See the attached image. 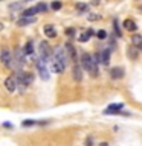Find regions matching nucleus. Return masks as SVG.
Returning a JSON list of instances; mask_svg holds the SVG:
<instances>
[{"instance_id":"obj_1","label":"nucleus","mask_w":142,"mask_h":146,"mask_svg":"<svg viewBox=\"0 0 142 146\" xmlns=\"http://www.w3.org/2000/svg\"><path fill=\"white\" fill-rule=\"evenodd\" d=\"M81 64L92 76H98V62H96L95 56H92L90 53H82Z\"/></svg>"},{"instance_id":"obj_2","label":"nucleus","mask_w":142,"mask_h":146,"mask_svg":"<svg viewBox=\"0 0 142 146\" xmlns=\"http://www.w3.org/2000/svg\"><path fill=\"white\" fill-rule=\"evenodd\" d=\"M37 68H38V73L41 76L43 81H48L49 79V70L46 68V64H44V59L43 58H38L37 59Z\"/></svg>"},{"instance_id":"obj_3","label":"nucleus","mask_w":142,"mask_h":146,"mask_svg":"<svg viewBox=\"0 0 142 146\" xmlns=\"http://www.w3.org/2000/svg\"><path fill=\"white\" fill-rule=\"evenodd\" d=\"M50 55H52V47L49 46L48 41H41L40 43V56L46 61V59L50 58Z\"/></svg>"},{"instance_id":"obj_4","label":"nucleus","mask_w":142,"mask_h":146,"mask_svg":"<svg viewBox=\"0 0 142 146\" xmlns=\"http://www.w3.org/2000/svg\"><path fill=\"white\" fill-rule=\"evenodd\" d=\"M5 87H6L8 91H14L17 88V78L15 76H8L5 79Z\"/></svg>"},{"instance_id":"obj_5","label":"nucleus","mask_w":142,"mask_h":146,"mask_svg":"<svg viewBox=\"0 0 142 146\" xmlns=\"http://www.w3.org/2000/svg\"><path fill=\"white\" fill-rule=\"evenodd\" d=\"M55 59H58V61H61L63 64H67V55H66V49H57L55 50V56H54Z\"/></svg>"},{"instance_id":"obj_6","label":"nucleus","mask_w":142,"mask_h":146,"mask_svg":"<svg viewBox=\"0 0 142 146\" xmlns=\"http://www.w3.org/2000/svg\"><path fill=\"white\" fill-rule=\"evenodd\" d=\"M52 72H55V73H63L64 72V68H66V64H63L61 61H58V59H52Z\"/></svg>"},{"instance_id":"obj_7","label":"nucleus","mask_w":142,"mask_h":146,"mask_svg":"<svg viewBox=\"0 0 142 146\" xmlns=\"http://www.w3.org/2000/svg\"><path fill=\"white\" fill-rule=\"evenodd\" d=\"M122 107H124L122 104H112V105H109L107 110H104V114H116L121 111Z\"/></svg>"},{"instance_id":"obj_8","label":"nucleus","mask_w":142,"mask_h":146,"mask_svg":"<svg viewBox=\"0 0 142 146\" xmlns=\"http://www.w3.org/2000/svg\"><path fill=\"white\" fill-rule=\"evenodd\" d=\"M2 61L5 66H11V61H12V53L9 52L8 49H5L2 52Z\"/></svg>"},{"instance_id":"obj_9","label":"nucleus","mask_w":142,"mask_h":146,"mask_svg":"<svg viewBox=\"0 0 142 146\" xmlns=\"http://www.w3.org/2000/svg\"><path fill=\"white\" fill-rule=\"evenodd\" d=\"M99 55H101V64L109 66V62H110V49H104Z\"/></svg>"},{"instance_id":"obj_10","label":"nucleus","mask_w":142,"mask_h":146,"mask_svg":"<svg viewBox=\"0 0 142 146\" xmlns=\"http://www.w3.org/2000/svg\"><path fill=\"white\" fill-rule=\"evenodd\" d=\"M37 18L35 17H21L20 20L17 21L18 26H27V25H32V23H35Z\"/></svg>"},{"instance_id":"obj_11","label":"nucleus","mask_w":142,"mask_h":146,"mask_svg":"<svg viewBox=\"0 0 142 146\" xmlns=\"http://www.w3.org/2000/svg\"><path fill=\"white\" fill-rule=\"evenodd\" d=\"M110 76H112L113 79H121L124 76V70L121 67H115V68H112V72H110Z\"/></svg>"},{"instance_id":"obj_12","label":"nucleus","mask_w":142,"mask_h":146,"mask_svg":"<svg viewBox=\"0 0 142 146\" xmlns=\"http://www.w3.org/2000/svg\"><path fill=\"white\" fill-rule=\"evenodd\" d=\"M44 34H46V36H49V38H55V36H57V31H55V27L52 25H46L44 26Z\"/></svg>"},{"instance_id":"obj_13","label":"nucleus","mask_w":142,"mask_h":146,"mask_svg":"<svg viewBox=\"0 0 142 146\" xmlns=\"http://www.w3.org/2000/svg\"><path fill=\"white\" fill-rule=\"evenodd\" d=\"M131 43L137 50H142V36L141 35H133L131 36Z\"/></svg>"},{"instance_id":"obj_14","label":"nucleus","mask_w":142,"mask_h":146,"mask_svg":"<svg viewBox=\"0 0 142 146\" xmlns=\"http://www.w3.org/2000/svg\"><path fill=\"white\" fill-rule=\"evenodd\" d=\"M124 27H125V29L127 31H136L137 29V26H136V23L135 21H133V20H130V18H127V20L125 21H124Z\"/></svg>"},{"instance_id":"obj_15","label":"nucleus","mask_w":142,"mask_h":146,"mask_svg":"<svg viewBox=\"0 0 142 146\" xmlns=\"http://www.w3.org/2000/svg\"><path fill=\"white\" fill-rule=\"evenodd\" d=\"M66 52L69 53V56H70L72 61H76V52H75V47H73L72 44H66Z\"/></svg>"},{"instance_id":"obj_16","label":"nucleus","mask_w":142,"mask_h":146,"mask_svg":"<svg viewBox=\"0 0 142 146\" xmlns=\"http://www.w3.org/2000/svg\"><path fill=\"white\" fill-rule=\"evenodd\" d=\"M73 78H75V81H81V78H82L81 68L78 64H75V67H73Z\"/></svg>"},{"instance_id":"obj_17","label":"nucleus","mask_w":142,"mask_h":146,"mask_svg":"<svg viewBox=\"0 0 142 146\" xmlns=\"http://www.w3.org/2000/svg\"><path fill=\"white\" fill-rule=\"evenodd\" d=\"M23 52L27 53V55H31L32 52H34V46H32V41H27L26 46H25V49H23Z\"/></svg>"},{"instance_id":"obj_18","label":"nucleus","mask_w":142,"mask_h":146,"mask_svg":"<svg viewBox=\"0 0 142 146\" xmlns=\"http://www.w3.org/2000/svg\"><path fill=\"white\" fill-rule=\"evenodd\" d=\"M37 12L35 8H29V9H25L23 11V17H34V14Z\"/></svg>"},{"instance_id":"obj_19","label":"nucleus","mask_w":142,"mask_h":146,"mask_svg":"<svg viewBox=\"0 0 142 146\" xmlns=\"http://www.w3.org/2000/svg\"><path fill=\"white\" fill-rule=\"evenodd\" d=\"M35 9H37V12H46L48 11V5L46 3H38L35 6Z\"/></svg>"},{"instance_id":"obj_20","label":"nucleus","mask_w":142,"mask_h":146,"mask_svg":"<svg viewBox=\"0 0 142 146\" xmlns=\"http://www.w3.org/2000/svg\"><path fill=\"white\" fill-rule=\"evenodd\" d=\"M25 2H18V3H14V5H9V9H12V11H17V9H21Z\"/></svg>"},{"instance_id":"obj_21","label":"nucleus","mask_w":142,"mask_h":146,"mask_svg":"<svg viewBox=\"0 0 142 146\" xmlns=\"http://www.w3.org/2000/svg\"><path fill=\"white\" fill-rule=\"evenodd\" d=\"M96 36H98L99 40H105V38H107V32H105L104 29H101V31L96 32Z\"/></svg>"},{"instance_id":"obj_22","label":"nucleus","mask_w":142,"mask_h":146,"mask_svg":"<svg viewBox=\"0 0 142 146\" xmlns=\"http://www.w3.org/2000/svg\"><path fill=\"white\" fill-rule=\"evenodd\" d=\"M50 8H52L54 11H58V9H61V2L55 0V2H52V5H50Z\"/></svg>"},{"instance_id":"obj_23","label":"nucleus","mask_w":142,"mask_h":146,"mask_svg":"<svg viewBox=\"0 0 142 146\" xmlns=\"http://www.w3.org/2000/svg\"><path fill=\"white\" fill-rule=\"evenodd\" d=\"M76 9H78V11H81V12H86L87 11V5L86 3H78L76 5Z\"/></svg>"},{"instance_id":"obj_24","label":"nucleus","mask_w":142,"mask_h":146,"mask_svg":"<svg viewBox=\"0 0 142 146\" xmlns=\"http://www.w3.org/2000/svg\"><path fill=\"white\" fill-rule=\"evenodd\" d=\"M89 38H90V34H89V32H84V34L80 36V41H81V43H86Z\"/></svg>"},{"instance_id":"obj_25","label":"nucleus","mask_w":142,"mask_h":146,"mask_svg":"<svg viewBox=\"0 0 142 146\" xmlns=\"http://www.w3.org/2000/svg\"><path fill=\"white\" fill-rule=\"evenodd\" d=\"M128 55H130L131 59H136V49L135 47H130V49H128Z\"/></svg>"},{"instance_id":"obj_26","label":"nucleus","mask_w":142,"mask_h":146,"mask_svg":"<svg viewBox=\"0 0 142 146\" xmlns=\"http://www.w3.org/2000/svg\"><path fill=\"white\" fill-rule=\"evenodd\" d=\"M87 18H89L90 21H95V20H99V15H96V14H89V15H87Z\"/></svg>"},{"instance_id":"obj_27","label":"nucleus","mask_w":142,"mask_h":146,"mask_svg":"<svg viewBox=\"0 0 142 146\" xmlns=\"http://www.w3.org/2000/svg\"><path fill=\"white\" fill-rule=\"evenodd\" d=\"M86 146H93V137H87V140H86Z\"/></svg>"},{"instance_id":"obj_28","label":"nucleus","mask_w":142,"mask_h":146,"mask_svg":"<svg viewBox=\"0 0 142 146\" xmlns=\"http://www.w3.org/2000/svg\"><path fill=\"white\" fill-rule=\"evenodd\" d=\"M113 26H115V32H116V35H118V36H121V31H119L118 21H115V23H113Z\"/></svg>"},{"instance_id":"obj_29","label":"nucleus","mask_w":142,"mask_h":146,"mask_svg":"<svg viewBox=\"0 0 142 146\" xmlns=\"http://www.w3.org/2000/svg\"><path fill=\"white\" fill-rule=\"evenodd\" d=\"M34 120H25V122H23V126H32V125H34Z\"/></svg>"},{"instance_id":"obj_30","label":"nucleus","mask_w":142,"mask_h":146,"mask_svg":"<svg viewBox=\"0 0 142 146\" xmlns=\"http://www.w3.org/2000/svg\"><path fill=\"white\" fill-rule=\"evenodd\" d=\"M66 35L73 36V35H75V29H67V31H66Z\"/></svg>"},{"instance_id":"obj_31","label":"nucleus","mask_w":142,"mask_h":146,"mask_svg":"<svg viewBox=\"0 0 142 146\" xmlns=\"http://www.w3.org/2000/svg\"><path fill=\"white\" fill-rule=\"evenodd\" d=\"M99 146H109V143H105V141H102V143H99Z\"/></svg>"},{"instance_id":"obj_32","label":"nucleus","mask_w":142,"mask_h":146,"mask_svg":"<svg viewBox=\"0 0 142 146\" xmlns=\"http://www.w3.org/2000/svg\"><path fill=\"white\" fill-rule=\"evenodd\" d=\"M3 27H5V26H3V23H0V31H3Z\"/></svg>"},{"instance_id":"obj_33","label":"nucleus","mask_w":142,"mask_h":146,"mask_svg":"<svg viewBox=\"0 0 142 146\" xmlns=\"http://www.w3.org/2000/svg\"><path fill=\"white\" fill-rule=\"evenodd\" d=\"M25 2H31V0H25Z\"/></svg>"},{"instance_id":"obj_34","label":"nucleus","mask_w":142,"mask_h":146,"mask_svg":"<svg viewBox=\"0 0 142 146\" xmlns=\"http://www.w3.org/2000/svg\"><path fill=\"white\" fill-rule=\"evenodd\" d=\"M141 9H142V8H141Z\"/></svg>"}]
</instances>
